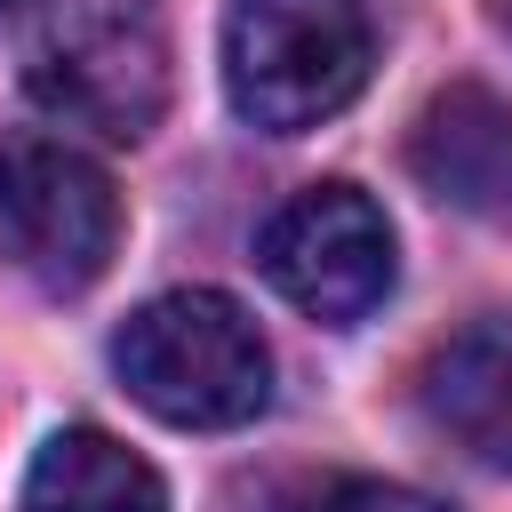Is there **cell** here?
I'll list each match as a JSON object with an SVG mask.
<instances>
[{
    "label": "cell",
    "mask_w": 512,
    "mask_h": 512,
    "mask_svg": "<svg viewBox=\"0 0 512 512\" xmlns=\"http://www.w3.org/2000/svg\"><path fill=\"white\" fill-rule=\"evenodd\" d=\"M112 368L136 408L184 432H232L272 400V352L256 320L216 288H168L120 320Z\"/></svg>",
    "instance_id": "cell-1"
},
{
    "label": "cell",
    "mask_w": 512,
    "mask_h": 512,
    "mask_svg": "<svg viewBox=\"0 0 512 512\" xmlns=\"http://www.w3.org/2000/svg\"><path fill=\"white\" fill-rule=\"evenodd\" d=\"M224 88L248 128L304 136L368 88V8L360 0H232Z\"/></svg>",
    "instance_id": "cell-2"
},
{
    "label": "cell",
    "mask_w": 512,
    "mask_h": 512,
    "mask_svg": "<svg viewBox=\"0 0 512 512\" xmlns=\"http://www.w3.org/2000/svg\"><path fill=\"white\" fill-rule=\"evenodd\" d=\"M24 88H32V104H48L56 120H72L104 144L152 136V120L168 104L160 8L152 0H56L48 32L32 40Z\"/></svg>",
    "instance_id": "cell-3"
},
{
    "label": "cell",
    "mask_w": 512,
    "mask_h": 512,
    "mask_svg": "<svg viewBox=\"0 0 512 512\" xmlns=\"http://www.w3.org/2000/svg\"><path fill=\"white\" fill-rule=\"evenodd\" d=\"M0 248L56 296L96 288L120 248L112 176L64 136H8L0 144Z\"/></svg>",
    "instance_id": "cell-4"
},
{
    "label": "cell",
    "mask_w": 512,
    "mask_h": 512,
    "mask_svg": "<svg viewBox=\"0 0 512 512\" xmlns=\"http://www.w3.org/2000/svg\"><path fill=\"white\" fill-rule=\"evenodd\" d=\"M256 264L296 312L352 328L392 296V224L360 184H312L264 224Z\"/></svg>",
    "instance_id": "cell-5"
},
{
    "label": "cell",
    "mask_w": 512,
    "mask_h": 512,
    "mask_svg": "<svg viewBox=\"0 0 512 512\" xmlns=\"http://www.w3.org/2000/svg\"><path fill=\"white\" fill-rule=\"evenodd\" d=\"M416 400L440 440H456L488 472H512V312H480L440 336L424 352Z\"/></svg>",
    "instance_id": "cell-6"
},
{
    "label": "cell",
    "mask_w": 512,
    "mask_h": 512,
    "mask_svg": "<svg viewBox=\"0 0 512 512\" xmlns=\"http://www.w3.org/2000/svg\"><path fill=\"white\" fill-rule=\"evenodd\" d=\"M408 168L448 208L512 216V104L488 96V88H472V80L440 88L424 104L416 136H408Z\"/></svg>",
    "instance_id": "cell-7"
},
{
    "label": "cell",
    "mask_w": 512,
    "mask_h": 512,
    "mask_svg": "<svg viewBox=\"0 0 512 512\" xmlns=\"http://www.w3.org/2000/svg\"><path fill=\"white\" fill-rule=\"evenodd\" d=\"M24 512H168V488L128 440L64 424L24 472Z\"/></svg>",
    "instance_id": "cell-8"
},
{
    "label": "cell",
    "mask_w": 512,
    "mask_h": 512,
    "mask_svg": "<svg viewBox=\"0 0 512 512\" xmlns=\"http://www.w3.org/2000/svg\"><path fill=\"white\" fill-rule=\"evenodd\" d=\"M280 512H456V504H440V496H424V488H400V480H360V472H344V480L296 488Z\"/></svg>",
    "instance_id": "cell-9"
},
{
    "label": "cell",
    "mask_w": 512,
    "mask_h": 512,
    "mask_svg": "<svg viewBox=\"0 0 512 512\" xmlns=\"http://www.w3.org/2000/svg\"><path fill=\"white\" fill-rule=\"evenodd\" d=\"M16 8H32V0H0V16H16Z\"/></svg>",
    "instance_id": "cell-10"
},
{
    "label": "cell",
    "mask_w": 512,
    "mask_h": 512,
    "mask_svg": "<svg viewBox=\"0 0 512 512\" xmlns=\"http://www.w3.org/2000/svg\"><path fill=\"white\" fill-rule=\"evenodd\" d=\"M504 24H512V0H504Z\"/></svg>",
    "instance_id": "cell-11"
}]
</instances>
